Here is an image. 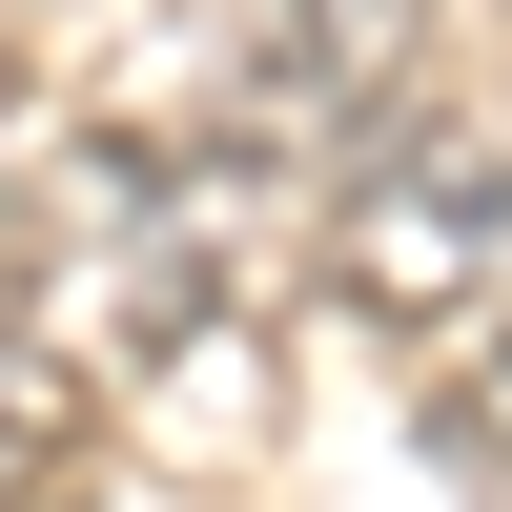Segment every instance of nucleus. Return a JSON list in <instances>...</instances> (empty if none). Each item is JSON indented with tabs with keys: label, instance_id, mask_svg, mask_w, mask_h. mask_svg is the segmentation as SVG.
<instances>
[{
	"label": "nucleus",
	"instance_id": "f257e3e1",
	"mask_svg": "<svg viewBox=\"0 0 512 512\" xmlns=\"http://www.w3.org/2000/svg\"><path fill=\"white\" fill-rule=\"evenodd\" d=\"M328 287L369 328H472L512 287V144L492 123H390L328 205Z\"/></svg>",
	"mask_w": 512,
	"mask_h": 512
},
{
	"label": "nucleus",
	"instance_id": "f03ea898",
	"mask_svg": "<svg viewBox=\"0 0 512 512\" xmlns=\"http://www.w3.org/2000/svg\"><path fill=\"white\" fill-rule=\"evenodd\" d=\"M410 21L431 0H287V82H267V123H369L410 82Z\"/></svg>",
	"mask_w": 512,
	"mask_h": 512
},
{
	"label": "nucleus",
	"instance_id": "7ed1b4c3",
	"mask_svg": "<svg viewBox=\"0 0 512 512\" xmlns=\"http://www.w3.org/2000/svg\"><path fill=\"white\" fill-rule=\"evenodd\" d=\"M103 492V390L62 349H0V512H82Z\"/></svg>",
	"mask_w": 512,
	"mask_h": 512
},
{
	"label": "nucleus",
	"instance_id": "20e7f679",
	"mask_svg": "<svg viewBox=\"0 0 512 512\" xmlns=\"http://www.w3.org/2000/svg\"><path fill=\"white\" fill-rule=\"evenodd\" d=\"M431 431L472 451V472H512V349H472V369H451V390H431Z\"/></svg>",
	"mask_w": 512,
	"mask_h": 512
}]
</instances>
